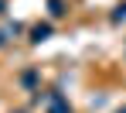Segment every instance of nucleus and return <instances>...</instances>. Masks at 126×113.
<instances>
[{"mask_svg":"<svg viewBox=\"0 0 126 113\" xmlns=\"http://www.w3.org/2000/svg\"><path fill=\"white\" fill-rule=\"evenodd\" d=\"M123 21H126V0H123V3H116L112 14H109V24H123Z\"/></svg>","mask_w":126,"mask_h":113,"instance_id":"obj_5","label":"nucleus"},{"mask_svg":"<svg viewBox=\"0 0 126 113\" xmlns=\"http://www.w3.org/2000/svg\"><path fill=\"white\" fill-rule=\"evenodd\" d=\"M48 14L58 21V17H65L68 14V0H48Z\"/></svg>","mask_w":126,"mask_h":113,"instance_id":"obj_4","label":"nucleus"},{"mask_svg":"<svg viewBox=\"0 0 126 113\" xmlns=\"http://www.w3.org/2000/svg\"><path fill=\"white\" fill-rule=\"evenodd\" d=\"M116 113H126V103H123V106H119V110H116Z\"/></svg>","mask_w":126,"mask_h":113,"instance_id":"obj_9","label":"nucleus"},{"mask_svg":"<svg viewBox=\"0 0 126 113\" xmlns=\"http://www.w3.org/2000/svg\"><path fill=\"white\" fill-rule=\"evenodd\" d=\"M21 86L34 96V92L41 89V72H38V68H24V72H21Z\"/></svg>","mask_w":126,"mask_h":113,"instance_id":"obj_3","label":"nucleus"},{"mask_svg":"<svg viewBox=\"0 0 126 113\" xmlns=\"http://www.w3.org/2000/svg\"><path fill=\"white\" fill-rule=\"evenodd\" d=\"M7 41H10V38H7V31L0 27V48H7Z\"/></svg>","mask_w":126,"mask_h":113,"instance_id":"obj_7","label":"nucleus"},{"mask_svg":"<svg viewBox=\"0 0 126 113\" xmlns=\"http://www.w3.org/2000/svg\"><path fill=\"white\" fill-rule=\"evenodd\" d=\"M3 14H7V0H0V17H3Z\"/></svg>","mask_w":126,"mask_h":113,"instance_id":"obj_8","label":"nucleus"},{"mask_svg":"<svg viewBox=\"0 0 126 113\" xmlns=\"http://www.w3.org/2000/svg\"><path fill=\"white\" fill-rule=\"evenodd\" d=\"M44 113H75V110H72V103L65 99L62 89H48L44 92Z\"/></svg>","mask_w":126,"mask_h":113,"instance_id":"obj_1","label":"nucleus"},{"mask_svg":"<svg viewBox=\"0 0 126 113\" xmlns=\"http://www.w3.org/2000/svg\"><path fill=\"white\" fill-rule=\"evenodd\" d=\"M14 113H27V110H14Z\"/></svg>","mask_w":126,"mask_h":113,"instance_id":"obj_10","label":"nucleus"},{"mask_svg":"<svg viewBox=\"0 0 126 113\" xmlns=\"http://www.w3.org/2000/svg\"><path fill=\"white\" fill-rule=\"evenodd\" d=\"M51 34H55V24L51 21H38L31 31H27V41H31V45H41V41H48Z\"/></svg>","mask_w":126,"mask_h":113,"instance_id":"obj_2","label":"nucleus"},{"mask_svg":"<svg viewBox=\"0 0 126 113\" xmlns=\"http://www.w3.org/2000/svg\"><path fill=\"white\" fill-rule=\"evenodd\" d=\"M3 31H7V38H17V34L24 31V24H17V21H7V24H3Z\"/></svg>","mask_w":126,"mask_h":113,"instance_id":"obj_6","label":"nucleus"}]
</instances>
